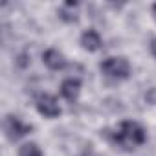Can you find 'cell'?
<instances>
[{"instance_id":"obj_10","label":"cell","mask_w":156,"mask_h":156,"mask_svg":"<svg viewBox=\"0 0 156 156\" xmlns=\"http://www.w3.org/2000/svg\"><path fill=\"white\" fill-rule=\"evenodd\" d=\"M152 19L156 20V4H152Z\"/></svg>"},{"instance_id":"obj_3","label":"cell","mask_w":156,"mask_h":156,"mask_svg":"<svg viewBox=\"0 0 156 156\" xmlns=\"http://www.w3.org/2000/svg\"><path fill=\"white\" fill-rule=\"evenodd\" d=\"M4 130H6L8 140H11V141H19L20 138L28 136V134L33 130V127L28 125V123H24L19 116H15V114H8L6 119H4Z\"/></svg>"},{"instance_id":"obj_7","label":"cell","mask_w":156,"mask_h":156,"mask_svg":"<svg viewBox=\"0 0 156 156\" xmlns=\"http://www.w3.org/2000/svg\"><path fill=\"white\" fill-rule=\"evenodd\" d=\"M81 46L87 50V51H98V50H101V46H103V39H101V35L96 31V30H87V31H83V35H81Z\"/></svg>"},{"instance_id":"obj_8","label":"cell","mask_w":156,"mask_h":156,"mask_svg":"<svg viewBox=\"0 0 156 156\" xmlns=\"http://www.w3.org/2000/svg\"><path fill=\"white\" fill-rule=\"evenodd\" d=\"M17 154H19V156H44L42 151H41V147H39L37 143H33V141L20 145Z\"/></svg>"},{"instance_id":"obj_11","label":"cell","mask_w":156,"mask_h":156,"mask_svg":"<svg viewBox=\"0 0 156 156\" xmlns=\"http://www.w3.org/2000/svg\"><path fill=\"white\" fill-rule=\"evenodd\" d=\"M83 156H99V154H96V152H90V151H88V152H85Z\"/></svg>"},{"instance_id":"obj_5","label":"cell","mask_w":156,"mask_h":156,"mask_svg":"<svg viewBox=\"0 0 156 156\" xmlns=\"http://www.w3.org/2000/svg\"><path fill=\"white\" fill-rule=\"evenodd\" d=\"M81 94V81L75 79V77H70V79H64L61 85V96L68 101V103H75L77 98Z\"/></svg>"},{"instance_id":"obj_6","label":"cell","mask_w":156,"mask_h":156,"mask_svg":"<svg viewBox=\"0 0 156 156\" xmlns=\"http://www.w3.org/2000/svg\"><path fill=\"white\" fill-rule=\"evenodd\" d=\"M42 61H44V64H46L50 70H62V68L68 66L64 55H62L59 50H53V48H50V50H46V51L42 53Z\"/></svg>"},{"instance_id":"obj_1","label":"cell","mask_w":156,"mask_h":156,"mask_svg":"<svg viewBox=\"0 0 156 156\" xmlns=\"http://www.w3.org/2000/svg\"><path fill=\"white\" fill-rule=\"evenodd\" d=\"M112 141L127 151H132L147 141V132L138 121H121L116 132H112Z\"/></svg>"},{"instance_id":"obj_4","label":"cell","mask_w":156,"mask_h":156,"mask_svg":"<svg viewBox=\"0 0 156 156\" xmlns=\"http://www.w3.org/2000/svg\"><path fill=\"white\" fill-rule=\"evenodd\" d=\"M35 107H37V112L48 119H53V118H59L61 116V107L57 103V99L50 94H41L35 101Z\"/></svg>"},{"instance_id":"obj_9","label":"cell","mask_w":156,"mask_h":156,"mask_svg":"<svg viewBox=\"0 0 156 156\" xmlns=\"http://www.w3.org/2000/svg\"><path fill=\"white\" fill-rule=\"evenodd\" d=\"M151 53L156 57V39H152V41H151Z\"/></svg>"},{"instance_id":"obj_2","label":"cell","mask_w":156,"mask_h":156,"mask_svg":"<svg viewBox=\"0 0 156 156\" xmlns=\"http://www.w3.org/2000/svg\"><path fill=\"white\" fill-rule=\"evenodd\" d=\"M99 70L110 77V79H129L130 75V62L125 57H108L99 62Z\"/></svg>"}]
</instances>
